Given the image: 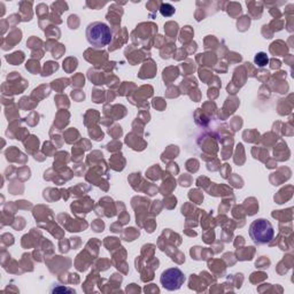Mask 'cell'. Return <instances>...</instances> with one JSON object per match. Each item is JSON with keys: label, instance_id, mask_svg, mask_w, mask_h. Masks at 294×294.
<instances>
[{"label": "cell", "instance_id": "6da1fadb", "mask_svg": "<svg viewBox=\"0 0 294 294\" xmlns=\"http://www.w3.org/2000/svg\"><path fill=\"white\" fill-rule=\"evenodd\" d=\"M86 41L92 48L103 49L110 44L113 39L112 30L103 22H92L86 26Z\"/></svg>", "mask_w": 294, "mask_h": 294}, {"label": "cell", "instance_id": "7a4b0ae2", "mask_svg": "<svg viewBox=\"0 0 294 294\" xmlns=\"http://www.w3.org/2000/svg\"><path fill=\"white\" fill-rule=\"evenodd\" d=\"M248 233L250 239L256 245H266L271 242L275 237V230L270 220L266 219H257L250 223Z\"/></svg>", "mask_w": 294, "mask_h": 294}, {"label": "cell", "instance_id": "3957f363", "mask_svg": "<svg viewBox=\"0 0 294 294\" xmlns=\"http://www.w3.org/2000/svg\"><path fill=\"white\" fill-rule=\"evenodd\" d=\"M185 280V275H184L182 270L178 268L166 269L165 271L161 273V277H160V283H161L163 289L167 291L179 290Z\"/></svg>", "mask_w": 294, "mask_h": 294}, {"label": "cell", "instance_id": "277c9868", "mask_svg": "<svg viewBox=\"0 0 294 294\" xmlns=\"http://www.w3.org/2000/svg\"><path fill=\"white\" fill-rule=\"evenodd\" d=\"M254 62H255L256 66L265 67L268 65L269 58L265 52H260V53H257V54L255 55V58H254Z\"/></svg>", "mask_w": 294, "mask_h": 294}, {"label": "cell", "instance_id": "5b68a950", "mask_svg": "<svg viewBox=\"0 0 294 294\" xmlns=\"http://www.w3.org/2000/svg\"><path fill=\"white\" fill-rule=\"evenodd\" d=\"M160 13L163 16H166V18H169V16H172L175 13V8L170 4H162L161 8H160Z\"/></svg>", "mask_w": 294, "mask_h": 294}, {"label": "cell", "instance_id": "8992f818", "mask_svg": "<svg viewBox=\"0 0 294 294\" xmlns=\"http://www.w3.org/2000/svg\"><path fill=\"white\" fill-rule=\"evenodd\" d=\"M63 291H65V292H75V291L69 290V289H63V287H60V289L52 290V292H63Z\"/></svg>", "mask_w": 294, "mask_h": 294}]
</instances>
